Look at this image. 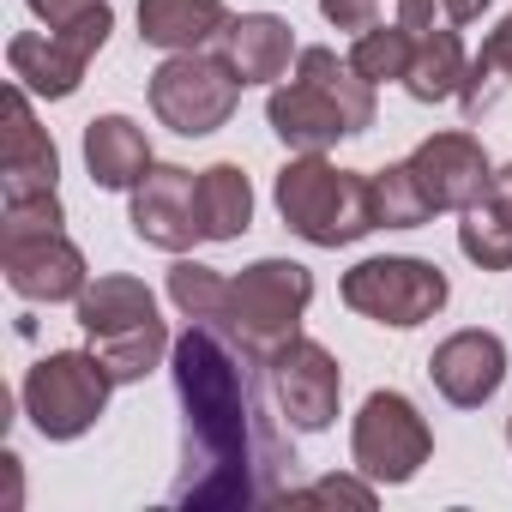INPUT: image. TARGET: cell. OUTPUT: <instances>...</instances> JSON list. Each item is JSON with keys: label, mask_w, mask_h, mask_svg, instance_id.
<instances>
[{"label": "cell", "mask_w": 512, "mask_h": 512, "mask_svg": "<svg viewBox=\"0 0 512 512\" xmlns=\"http://www.w3.org/2000/svg\"><path fill=\"white\" fill-rule=\"evenodd\" d=\"M260 356H247L223 326H187L169 350L175 398H181V476L169 488L175 506H266L290 500L296 488L284 482L296 452L284 428L266 416Z\"/></svg>", "instance_id": "cell-1"}, {"label": "cell", "mask_w": 512, "mask_h": 512, "mask_svg": "<svg viewBox=\"0 0 512 512\" xmlns=\"http://www.w3.org/2000/svg\"><path fill=\"white\" fill-rule=\"evenodd\" d=\"M278 217L290 223V235H302L308 247H350L368 229H380L374 217V175L338 169L326 163V151H296L278 169Z\"/></svg>", "instance_id": "cell-2"}, {"label": "cell", "mask_w": 512, "mask_h": 512, "mask_svg": "<svg viewBox=\"0 0 512 512\" xmlns=\"http://www.w3.org/2000/svg\"><path fill=\"white\" fill-rule=\"evenodd\" d=\"M314 302V272L302 260H253L241 278H235V296H229V338L272 362L290 338H302V314Z\"/></svg>", "instance_id": "cell-3"}, {"label": "cell", "mask_w": 512, "mask_h": 512, "mask_svg": "<svg viewBox=\"0 0 512 512\" xmlns=\"http://www.w3.org/2000/svg\"><path fill=\"white\" fill-rule=\"evenodd\" d=\"M109 392H115V380L97 362V350H55L25 374L19 404L43 440H79L109 410Z\"/></svg>", "instance_id": "cell-4"}, {"label": "cell", "mask_w": 512, "mask_h": 512, "mask_svg": "<svg viewBox=\"0 0 512 512\" xmlns=\"http://www.w3.org/2000/svg\"><path fill=\"white\" fill-rule=\"evenodd\" d=\"M338 296H344V308H350V314H362V320H374V326L416 332V326H428V320L446 308L452 284H446V272H440L434 260H410V253H380V260H362V266H350V272H344Z\"/></svg>", "instance_id": "cell-5"}, {"label": "cell", "mask_w": 512, "mask_h": 512, "mask_svg": "<svg viewBox=\"0 0 512 512\" xmlns=\"http://www.w3.org/2000/svg\"><path fill=\"white\" fill-rule=\"evenodd\" d=\"M241 91H247V85L235 79V67H229L223 55H205V49L169 55V61L151 73V115H157L169 133H181V139H205V133L229 127Z\"/></svg>", "instance_id": "cell-6"}, {"label": "cell", "mask_w": 512, "mask_h": 512, "mask_svg": "<svg viewBox=\"0 0 512 512\" xmlns=\"http://www.w3.org/2000/svg\"><path fill=\"white\" fill-rule=\"evenodd\" d=\"M350 458L368 482L398 488V482L422 476V464L434 458V434L404 392H368V404L356 410V428H350Z\"/></svg>", "instance_id": "cell-7"}, {"label": "cell", "mask_w": 512, "mask_h": 512, "mask_svg": "<svg viewBox=\"0 0 512 512\" xmlns=\"http://www.w3.org/2000/svg\"><path fill=\"white\" fill-rule=\"evenodd\" d=\"M272 392H278V410L290 416V428L302 434H326L338 422V404H344V368L326 344L314 338H290L272 362Z\"/></svg>", "instance_id": "cell-8"}, {"label": "cell", "mask_w": 512, "mask_h": 512, "mask_svg": "<svg viewBox=\"0 0 512 512\" xmlns=\"http://www.w3.org/2000/svg\"><path fill=\"white\" fill-rule=\"evenodd\" d=\"M0 272H7L13 296L49 302V308L55 302H79L85 284H91L85 253L61 229H49V235H7V241H0Z\"/></svg>", "instance_id": "cell-9"}, {"label": "cell", "mask_w": 512, "mask_h": 512, "mask_svg": "<svg viewBox=\"0 0 512 512\" xmlns=\"http://www.w3.org/2000/svg\"><path fill=\"white\" fill-rule=\"evenodd\" d=\"M404 163H410V175H416V187L428 193L434 211H470L494 187V163H488L482 139H470V133H434Z\"/></svg>", "instance_id": "cell-10"}, {"label": "cell", "mask_w": 512, "mask_h": 512, "mask_svg": "<svg viewBox=\"0 0 512 512\" xmlns=\"http://www.w3.org/2000/svg\"><path fill=\"white\" fill-rule=\"evenodd\" d=\"M133 235L145 247H163V253H187L193 241H205L199 175H187L175 163H151V175L133 187Z\"/></svg>", "instance_id": "cell-11"}, {"label": "cell", "mask_w": 512, "mask_h": 512, "mask_svg": "<svg viewBox=\"0 0 512 512\" xmlns=\"http://www.w3.org/2000/svg\"><path fill=\"white\" fill-rule=\"evenodd\" d=\"M428 380H434V392H440L452 410H482V404L500 392V380H506V344H500L494 332H482V326L452 332L446 344H434Z\"/></svg>", "instance_id": "cell-12"}, {"label": "cell", "mask_w": 512, "mask_h": 512, "mask_svg": "<svg viewBox=\"0 0 512 512\" xmlns=\"http://www.w3.org/2000/svg\"><path fill=\"white\" fill-rule=\"evenodd\" d=\"M217 55L235 67L241 85H278L302 49H296L290 19H278V13H241V19H229V31L217 37Z\"/></svg>", "instance_id": "cell-13"}, {"label": "cell", "mask_w": 512, "mask_h": 512, "mask_svg": "<svg viewBox=\"0 0 512 512\" xmlns=\"http://www.w3.org/2000/svg\"><path fill=\"white\" fill-rule=\"evenodd\" d=\"M266 121H272V133H278L290 151H332L338 139H356V133H350V115H344L320 85H308L302 73L272 91Z\"/></svg>", "instance_id": "cell-14"}, {"label": "cell", "mask_w": 512, "mask_h": 512, "mask_svg": "<svg viewBox=\"0 0 512 512\" xmlns=\"http://www.w3.org/2000/svg\"><path fill=\"white\" fill-rule=\"evenodd\" d=\"M0 169H7L0 175L7 193H55V181H61V151H55L49 127H37L25 85L7 91V157H0Z\"/></svg>", "instance_id": "cell-15"}, {"label": "cell", "mask_w": 512, "mask_h": 512, "mask_svg": "<svg viewBox=\"0 0 512 512\" xmlns=\"http://www.w3.org/2000/svg\"><path fill=\"white\" fill-rule=\"evenodd\" d=\"M85 169H91L97 187L133 193L151 175V139H145V127L127 121V115H97L85 127Z\"/></svg>", "instance_id": "cell-16"}, {"label": "cell", "mask_w": 512, "mask_h": 512, "mask_svg": "<svg viewBox=\"0 0 512 512\" xmlns=\"http://www.w3.org/2000/svg\"><path fill=\"white\" fill-rule=\"evenodd\" d=\"M7 67H13V85H25L31 97L61 103V97H73L85 85V67L91 61L73 43H61L55 31H25V37L7 43Z\"/></svg>", "instance_id": "cell-17"}, {"label": "cell", "mask_w": 512, "mask_h": 512, "mask_svg": "<svg viewBox=\"0 0 512 512\" xmlns=\"http://www.w3.org/2000/svg\"><path fill=\"white\" fill-rule=\"evenodd\" d=\"M229 31L223 0H139V37L163 55H193Z\"/></svg>", "instance_id": "cell-18"}, {"label": "cell", "mask_w": 512, "mask_h": 512, "mask_svg": "<svg viewBox=\"0 0 512 512\" xmlns=\"http://www.w3.org/2000/svg\"><path fill=\"white\" fill-rule=\"evenodd\" d=\"M199 229H205V241H241L253 229V187H247L241 163L199 169Z\"/></svg>", "instance_id": "cell-19"}, {"label": "cell", "mask_w": 512, "mask_h": 512, "mask_svg": "<svg viewBox=\"0 0 512 512\" xmlns=\"http://www.w3.org/2000/svg\"><path fill=\"white\" fill-rule=\"evenodd\" d=\"M416 43V55H410V73H404V91L416 97V103H446V97H458V85H464V37L458 31H422V37H410Z\"/></svg>", "instance_id": "cell-20"}, {"label": "cell", "mask_w": 512, "mask_h": 512, "mask_svg": "<svg viewBox=\"0 0 512 512\" xmlns=\"http://www.w3.org/2000/svg\"><path fill=\"white\" fill-rule=\"evenodd\" d=\"M73 308H79L85 338H103V332L139 326V320H157V296L139 278H97V284H85V296Z\"/></svg>", "instance_id": "cell-21"}, {"label": "cell", "mask_w": 512, "mask_h": 512, "mask_svg": "<svg viewBox=\"0 0 512 512\" xmlns=\"http://www.w3.org/2000/svg\"><path fill=\"white\" fill-rule=\"evenodd\" d=\"M91 350H97V362L109 368L115 386H139L175 344H169V326L163 320H139V326H121V332L91 338Z\"/></svg>", "instance_id": "cell-22"}, {"label": "cell", "mask_w": 512, "mask_h": 512, "mask_svg": "<svg viewBox=\"0 0 512 512\" xmlns=\"http://www.w3.org/2000/svg\"><path fill=\"white\" fill-rule=\"evenodd\" d=\"M296 73H302L308 85H320V91L350 115V133H368V127H374V85L350 67V55L338 61L332 49H302V55H296Z\"/></svg>", "instance_id": "cell-23"}, {"label": "cell", "mask_w": 512, "mask_h": 512, "mask_svg": "<svg viewBox=\"0 0 512 512\" xmlns=\"http://www.w3.org/2000/svg\"><path fill=\"white\" fill-rule=\"evenodd\" d=\"M512 85V13L482 37V49L470 55V67H464V85H458V103H464V115L476 121L500 91Z\"/></svg>", "instance_id": "cell-24"}, {"label": "cell", "mask_w": 512, "mask_h": 512, "mask_svg": "<svg viewBox=\"0 0 512 512\" xmlns=\"http://www.w3.org/2000/svg\"><path fill=\"white\" fill-rule=\"evenodd\" d=\"M229 296L235 284L199 260H175L169 266V302L181 308V320H199V326H229Z\"/></svg>", "instance_id": "cell-25"}, {"label": "cell", "mask_w": 512, "mask_h": 512, "mask_svg": "<svg viewBox=\"0 0 512 512\" xmlns=\"http://www.w3.org/2000/svg\"><path fill=\"white\" fill-rule=\"evenodd\" d=\"M458 217H464V223H458L464 260L482 266V272H512V217H506L494 199H482V205H470V211H458Z\"/></svg>", "instance_id": "cell-26"}, {"label": "cell", "mask_w": 512, "mask_h": 512, "mask_svg": "<svg viewBox=\"0 0 512 512\" xmlns=\"http://www.w3.org/2000/svg\"><path fill=\"white\" fill-rule=\"evenodd\" d=\"M410 55H416V43H410L404 25H374V31H362V37L350 43V67H356L368 85H404Z\"/></svg>", "instance_id": "cell-27"}, {"label": "cell", "mask_w": 512, "mask_h": 512, "mask_svg": "<svg viewBox=\"0 0 512 512\" xmlns=\"http://www.w3.org/2000/svg\"><path fill=\"white\" fill-rule=\"evenodd\" d=\"M374 217H380V229H422V223L434 217V205H428V193L416 187L410 163H386V169L374 175Z\"/></svg>", "instance_id": "cell-28"}, {"label": "cell", "mask_w": 512, "mask_h": 512, "mask_svg": "<svg viewBox=\"0 0 512 512\" xmlns=\"http://www.w3.org/2000/svg\"><path fill=\"white\" fill-rule=\"evenodd\" d=\"M61 223H67L61 193H7V211H0V241H7V235H49Z\"/></svg>", "instance_id": "cell-29"}, {"label": "cell", "mask_w": 512, "mask_h": 512, "mask_svg": "<svg viewBox=\"0 0 512 512\" xmlns=\"http://www.w3.org/2000/svg\"><path fill=\"white\" fill-rule=\"evenodd\" d=\"M398 25L410 37H422V31H464L470 7L464 0H398Z\"/></svg>", "instance_id": "cell-30"}, {"label": "cell", "mask_w": 512, "mask_h": 512, "mask_svg": "<svg viewBox=\"0 0 512 512\" xmlns=\"http://www.w3.org/2000/svg\"><path fill=\"white\" fill-rule=\"evenodd\" d=\"M320 13H326V25H332V31L362 37V31H374V25H380V0H320Z\"/></svg>", "instance_id": "cell-31"}, {"label": "cell", "mask_w": 512, "mask_h": 512, "mask_svg": "<svg viewBox=\"0 0 512 512\" xmlns=\"http://www.w3.org/2000/svg\"><path fill=\"white\" fill-rule=\"evenodd\" d=\"M290 500H350V506H374V482H356V476H320V482L296 488Z\"/></svg>", "instance_id": "cell-32"}, {"label": "cell", "mask_w": 512, "mask_h": 512, "mask_svg": "<svg viewBox=\"0 0 512 512\" xmlns=\"http://www.w3.org/2000/svg\"><path fill=\"white\" fill-rule=\"evenodd\" d=\"M25 7H31V13H37L49 31H67L73 19H85V13L97 7V0H25Z\"/></svg>", "instance_id": "cell-33"}, {"label": "cell", "mask_w": 512, "mask_h": 512, "mask_svg": "<svg viewBox=\"0 0 512 512\" xmlns=\"http://www.w3.org/2000/svg\"><path fill=\"white\" fill-rule=\"evenodd\" d=\"M488 199H494V205L512 217V163H506V169H494V187H488Z\"/></svg>", "instance_id": "cell-34"}, {"label": "cell", "mask_w": 512, "mask_h": 512, "mask_svg": "<svg viewBox=\"0 0 512 512\" xmlns=\"http://www.w3.org/2000/svg\"><path fill=\"white\" fill-rule=\"evenodd\" d=\"M464 7H470V19H482V13L494 7V0H464Z\"/></svg>", "instance_id": "cell-35"}, {"label": "cell", "mask_w": 512, "mask_h": 512, "mask_svg": "<svg viewBox=\"0 0 512 512\" xmlns=\"http://www.w3.org/2000/svg\"><path fill=\"white\" fill-rule=\"evenodd\" d=\"M506 440H512V416H506Z\"/></svg>", "instance_id": "cell-36"}]
</instances>
